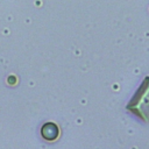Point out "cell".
<instances>
[{"instance_id":"cell-1","label":"cell","mask_w":149,"mask_h":149,"mask_svg":"<svg viewBox=\"0 0 149 149\" xmlns=\"http://www.w3.org/2000/svg\"><path fill=\"white\" fill-rule=\"evenodd\" d=\"M41 134L42 136L48 140V141H54L58 137L59 135V129H58V126L55 125L54 122H48V123H44L42 129H41Z\"/></svg>"}]
</instances>
